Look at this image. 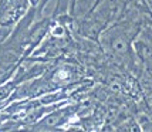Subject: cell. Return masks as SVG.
<instances>
[{"instance_id": "cell-1", "label": "cell", "mask_w": 152, "mask_h": 132, "mask_svg": "<svg viewBox=\"0 0 152 132\" xmlns=\"http://www.w3.org/2000/svg\"><path fill=\"white\" fill-rule=\"evenodd\" d=\"M66 77H67V73H66V71H58V74H57V78H60V79L66 78Z\"/></svg>"}]
</instances>
